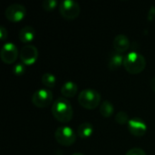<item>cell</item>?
Returning <instances> with one entry per match:
<instances>
[{
	"label": "cell",
	"mask_w": 155,
	"mask_h": 155,
	"mask_svg": "<svg viewBox=\"0 0 155 155\" xmlns=\"http://www.w3.org/2000/svg\"><path fill=\"white\" fill-rule=\"evenodd\" d=\"M78 92V86L77 84L73 81H67L65 82L62 88H61V94L65 98H71L74 97Z\"/></svg>",
	"instance_id": "obj_14"
},
{
	"label": "cell",
	"mask_w": 155,
	"mask_h": 155,
	"mask_svg": "<svg viewBox=\"0 0 155 155\" xmlns=\"http://www.w3.org/2000/svg\"><path fill=\"white\" fill-rule=\"evenodd\" d=\"M55 141L63 146H70L76 141V134L69 126H60L54 133Z\"/></svg>",
	"instance_id": "obj_4"
},
{
	"label": "cell",
	"mask_w": 155,
	"mask_h": 155,
	"mask_svg": "<svg viewBox=\"0 0 155 155\" xmlns=\"http://www.w3.org/2000/svg\"><path fill=\"white\" fill-rule=\"evenodd\" d=\"M59 11L63 17L71 20L80 15L81 7L74 0H64L59 4Z\"/></svg>",
	"instance_id": "obj_5"
},
{
	"label": "cell",
	"mask_w": 155,
	"mask_h": 155,
	"mask_svg": "<svg viewBox=\"0 0 155 155\" xmlns=\"http://www.w3.org/2000/svg\"><path fill=\"white\" fill-rule=\"evenodd\" d=\"M147 18L149 21H153L155 18V6H152L149 13H148V15H147Z\"/></svg>",
	"instance_id": "obj_23"
},
{
	"label": "cell",
	"mask_w": 155,
	"mask_h": 155,
	"mask_svg": "<svg viewBox=\"0 0 155 155\" xmlns=\"http://www.w3.org/2000/svg\"><path fill=\"white\" fill-rule=\"evenodd\" d=\"M124 56L123 55V54L118 53L116 51H113L109 54L108 68L112 71L116 70L120 68L122 65H124Z\"/></svg>",
	"instance_id": "obj_12"
},
{
	"label": "cell",
	"mask_w": 155,
	"mask_h": 155,
	"mask_svg": "<svg viewBox=\"0 0 155 155\" xmlns=\"http://www.w3.org/2000/svg\"><path fill=\"white\" fill-rule=\"evenodd\" d=\"M94 133V126L91 123L85 122L81 124L77 129V134L81 139H88Z\"/></svg>",
	"instance_id": "obj_15"
},
{
	"label": "cell",
	"mask_w": 155,
	"mask_h": 155,
	"mask_svg": "<svg viewBox=\"0 0 155 155\" xmlns=\"http://www.w3.org/2000/svg\"><path fill=\"white\" fill-rule=\"evenodd\" d=\"M124 67L129 74H140L146 67V59L138 52H130L124 56Z\"/></svg>",
	"instance_id": "obj_2"
},
{
	"label": "cell",
	"mask_w": 155,
	"mask_h": 155,
	"mask_svg": "<svg viewBox=\"0 0 155 155\" xmlns=\"http://www.w3.org/2000/svg\"><path fill=\"white\" fill-rule=\"evenodd\" d=\"M72 155H84V154H83V153H73Z\"/></svg>",
	"instance_id": "obj_25"
},
{
	"label": "cell",
	"mask_w": 155,
	"mask_h": 155,
	"mask_svg": "<svg viewBox=\"0 0 155 155\" xmlns=\"http://www.w3.org/2000/svg\"><path fill=\"white\" fill-rule=\"evenodd\" d=\"M101 94L96 90L91 88L83 90L78 95L79 104L87 110H93L98 107L101 103Z\"/></svg>",
	"instance_id": "obj_3"
},
{
	"label": "cell",
	"mask_w": 155,
	"mask_h": 155,
	"mask_svg": "<svg viewBox=\"0 0 155 155\" xmlns=\"http://www.w3.org/2000/svg\"><path fill=\"white\" fill-rule=\"evenodd\" d=\"M35 35V30L34 29V27L30 26V25H25L24 26L18 34L19 36V40L24 43V44H28L31 43Z\"/></svg>",
	"instance_id": "obj_13"
},
{
	"label": "cell",
	"mask_w": 155,
	"mask_h": 155,
	"mask_svg": "<svg viewBox=\"0 0 155 155\" xmlns=\"http://www.w3.org/2000/svg\"><path fill=\"white\" fill-rule=\"evenodd\" d=\"M57 5L56 0H45L42 3V6L45 11H52L54 10Z\"/></svg>",
	"instance_id": "obj_19"
},
{
	"label": "cell",
	"mask_w": 155,
	"mask_h": 155,
	"mask_svg": "<svg viewBox=\"0 0 155 155\" xmlns=\"http://www.w3.org/2000/svg\"><path fill=\"white\" fill-rule=\"evenodd\" d=\"M32 102L38 108H45L53 102V94L47 88H41L35 91L32 96Z\"/></svg>",
	"instance_id": "obj_6"
},
{
	"label": "cell",
	"mask_w": 155,
	"mask_h": 155,
	"mask_svg": "<svg viewBox=\"0 0 155 155\" xmlns=\"http://www.w3.org/2000/svg\"><path fill=\"white\" fill-rule=\"evenodd\" d=\"M150 85H151L152 89L155 92V77L151 79V81H150Z\"/></svg>",
	"instance_id": "obj_24"
},
{
	"label": "cell",
	"mask_w": 155,
	"mask_h": 155,
	"mask_svg": "<svg viewBox=\"0 0 155 155\" xmlns=\"http://www.w3.org/2000/svg\"><path fill=\"white\" fill-rule=\"evenodd\" d=\"M42 83L47 88H54L56 83V77L51 73H45L42 75Z\"/></svg>",
	"instance_id": "obj_17"
},
{
	"label": "cell",
	"mask_w": 155,
	"mask_h": 155,
	"mask_svg": "<svg viewBox=\"0 0 155 155\" xmlns=\"http://www.w3.org/2000/svg\"><path fill=\"white\" fill-rule=\"evenodd\" d=\"M19 57L24 64L32 65L38 58V50L33 45H25L22 47L19 53Z\"/></svg>",
	"instance_id": "obj_8"
},
{
	"label": "cell",
	"mask_w": 155,
	"mask_h": 155,
	"mask_svg": "<svg viewBox=\"0 0 155 155\" xmlns=\"http://www.w3.org/2000/svg\"><path fill=\"white\" fill-rule=\"evenodd\" d=\"M130 45H131V43H130L129 38L125 35H123V34L117 35L114 37V42H113V46H114V51L121 53V54L126 52L129 49Z\"/></svg>",
	"instance_id": "obj_11"
},
{
	"label": "cell",
	"mask_w": 155,
	"mask_h": 155,
	"mask_svg": "<svg viewBox=\"0 0 155 155\" xmlns=\"http://www.w3.org/2000/svg\"><path fill=\"white\" fill-rule=\"evenodd\" d=\"M25 64H24L23 63H17L13 67V73L15 75H22L25 74Z\"/></svg>",
	"instance_id": "obj_20"
},
{
	"label": "cell",
	"mask_w": 155,
	"mask_h": 155,
	"mask_svg": "<svg viewBox=\"0 0 155 155\" xmlns=\"http://www.w3.org/2000/svg\"><path fill=\"white\" fill-rule=\"evenodd\" d=\"M127 126L129 132L136 137L143 136L147 132L146 123L139 117H134L130 119L129 123L127 124Z\"/></svg>",
	"instance_id": "obj_10"
},
{
	"label": "cell",
	"mask_w": 155,
	"mask_h": 155,
	"mask_svg": "<svg viewBox=\"0 0 155 155\" xmlns=\"http://www.w3.org/2000/svg\"><path fill=\"white\" fill-rule=\"evenodd\" d=\"M53 116L60 123H68L72 120L74 110L71 103L64 97L57 98L52 105Z\"/></svg>",
	"instance_id": "obj_1"
},
{
	"label": "cell",
	"mask_w": 155,
	"mask_h": 155,
	"mask_svg": "<svg viewBox=\"0 0 155 155\" xmlns=\"http://www.w3.org/2000/svg\"><path fill=\"white\" fill-rule=\"evenodd\" d=\"M18 49L15 45H14L11 42L5 43L0 51V57L1 60L5 64H13L18 56Z\"/></svg>",
	"instance_id": "obj_9"
},
{
	"label": "cell",
	"mask_w": 155,
	"mask_h": 155,
	"mask_svg": "<svg viewBox=\"0 0 155 155\" xmlns=\"http://www.w3.org/2000/svg\"><path fill=\"white\" fill-rule=\"evenodd\" d=\"M7 35H8L7 30L4 26H0V39L5 40L7 37Z\"/></svg>",
	"instance_id": "obj_22"
},
{
	"label": "cell",
	"mask_w": 155,
	"mask_h": 155,
	"mask_svg": "<svg viewBox=\"0 0 155 155\" xmlns=\"http://www.w3.org/2000/svg\"><path fill=\"white\" fill-rule=\"evenodd\" d=\"M115 121L119 124H128L130 119H129V116L128 114L124 112V111H120L116 114L115 115Z\"/></svg>",
	"instance_id": "obj_18"
},
{
	"label": "cell",
	"mask_w": 155,
	"mask_h": 155,
	"mask_svg": "<svg viewBox=\"0 0 155 155\" xmlns=\"http://www.w3.org/2000/svg\"><path fill=\"white\" fill-rule=\"evenodd\" d=\"M114 113V107L113 104L107 100L104 101L100 106V114H102V116H104V118H109L113 116Z\"/></svg>",
	"instance_id": "obj_16"
},
{
	"label": "cell",
	"mask_w": 155,
	"mask_h": 155,
	"mask_svg": "<svg viewBox=\"0 0 155 155\" xmlns=\"http://www.w3.org/2000/svg\"><path fill=\"white\" fill-rule=\"evenodd\" d=\"M26 14V9L23 5L12 4L5 10V15L7 20L14 23H18L24 19Z\"/></svg>",
	"instance_id": "obj_7"
},
{
	"label": "cell",
	"mask_w": 155,
	"mask_h": 155,
	"mask_svg": "<svg viewBox=\"0 0 155 155\" xmlns=\"http://www.w3.org/2000/svg\"><path fill=\"white\" fill-rule=\"evenodd\" d=\"M125 155H146V153L141 148H133L129 150Z\"/></svg>",
	"instance_id": "obj_21"
}]
</instances>
